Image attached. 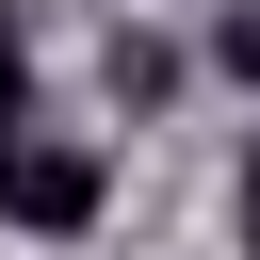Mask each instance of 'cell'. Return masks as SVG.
Instances as JSON below:
<instances>
[{"mask_svg":"<svg viewBox=\"0 0 260 260\" xmlns=\"http://www.w3.org/2000/svg\"><path fill=\"white\" fill-rule=\"evenodd\" d=\"M0 211H16V114H0Z\"/></svg>","mask_w":260,"mask_h":260,"instance_id":"obj_4","label":"cell"},{"mask_svg":"<svg viewBox=\"0 0 260 260\" xmlns=\"http://www.w3.org/2000/svg\"><path fill=\"white\" fill-rule=\"evenodd\" d=\"M16 98H32V49H16V16H0V114H16Z\"/></svg>","mask_w":260,"mask_h":260,"instance_id":"obj_3","label":"cell"},{"mask_svg":"<svg viewBox=\"0 0 260 260\" xmlns=\"http://www.w3.org/2000/svg\"><path fill=\"white\" fill-rule=\"evenodd\" d=\"M211 65H228V81H260V16H228V32H211Z\"/></svg>","mask_w":260,"mask_h":260,"instance_id":"obj_2","label":"cell"},{"mask_svg":"<svg viewBox=\"0 0 260 260\" xmlns=\"http://www.w3.org/2000/svg\"><path fill=\"white\" fill-rule=\"evenodd\" d=\"M98 195H114V179H98V146H16V211H0V228L81 244V228H98Z\"/></svg>","mask_w":260,"mask_h":260,"instance_id":"obj_1","label":"cell"},{"mask_svg":"<svg viewBox=\"0 0 260 260\" xmlns=\"http://www.w3.org/2000/svg\"><path fill=\"white\" fill-rule=\"evenodd\" d=\"M244 260H260V179H244Z\"/></svg>","mask_w":260,"mask_h":260,"instance_id":"obj_5","label":"cell"}]
</instances>
